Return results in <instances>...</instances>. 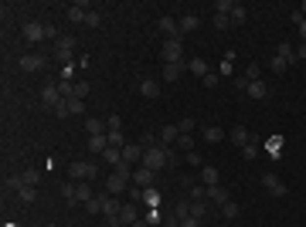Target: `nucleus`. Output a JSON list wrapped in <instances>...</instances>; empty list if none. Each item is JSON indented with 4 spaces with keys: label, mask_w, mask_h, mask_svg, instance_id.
<instances>
[{
    "label": "nucleus",
    "mask_w": 306,
    "mask_h": 227,
    "mask_svg": "<svg viewBox=\"0 0 306 227\" xmlns=\"http://www.w3.org/2000/svg\"><path fill=\"white\" fill-rule=\"evenodd\" d=\"M300 10H306V0H303V7H300Z\"/></svg>",
    "instance_id": "0e129e2a"
},
{
    "label": "nucleus",
    "mask_w": 306,
    "mask_h": 227,
    "mask_svg": "<svg viewBox=\"0 0 306 227\" xmlns=\"http://www.w3.org/2000/svg\"><path fill=\"white\" fill-rule=\"evenodd\" d=\"M262 187H265L272 197H286V183H283V180H279L272 170H269V173H262Z\"/></svg>",
    "instance_id": "6e6552de"
},
{
    "label": "nucleus",
    "mask_w": 306,
    "mask_h": 227,
    "mask_svg": "<svg viewBox=\"0 0 306 227\" xmlns=\"http://www.w3.org/2000/svg\"><path fill=\"white\" fill-rule=\"evenodd\" d=\"M269 68H272L276 75H283V72L289 68V61H286V58H279V55H272V61H269Z\"/></svg>",
    "instance_id": "72a5a7b5"
},
{
    "label": "nucleus",
    "mask_w": 306,
    "mask_h": 227,
    "mask_svg": "<svg viewBox=\"0 0 306 227\" xmlns=\"http://www.w3.org/2000/svg\"><path fill=\"white\" fill-rule=\"evenodd\" d=\"M201 227H204V224H201Z\"/></svg>",
    "instance_id": "774afa93"
},
{
    "label": "nucleus",
    "mask_w": 306,
    "mask_h": 227,
    "mask_svg": "<svg viewBox=\"0 0 306 227\" xmlns=\"http://www.w3.org/2000/svg\"><path fill=\"white\" fill-rule=\"evenodd\" d=\"M191 217L204 221V217H208V204H204V200H191Z\"/></svg>",
    "instance_id": "2f4dec72"
},
{
    "label": "nucleus",
    "mask_w": 306,
    "mask_h": 227,
    "mask_svg": "<svg viewBox=\"0 0 306 227\" xmlns=\"http://www.w3.org/2000/svg\"><path fill=\"white\" fill-rule=\"evenodd\" d=\"M48 227H58V224H48Z\"/></svg>",
    "instance_id": "338daca9"
},
{
    "label": "nucleus",
    "mask_w": 306,
    "mask_h": 227,
    "mask_svg": "<svg viewBox=\"0 0 306 227\" xmlns=\"http://www.w3.org/2000/svg\"><path fill=\"white\" fill-rule=\"evenodd\" d=\"M218 75H221V78L231 75V61H221V65H218Z\"/></svg>",
    "instance_id": "13d9d810"
},
{
    "label": "nucleus",
    "mask_w": 306,
    "mask_h": 227,
    "mask_svg": "<svg viewBox=\"0 0 306 227\" xmlns=\"http://www.w3.org/2000/svg\"><path fill=\"white\" fill-rule=\"evenodd\" d=\"M215 27H218V31L231 27V14H225V10H215Z\"/></svg>",
    "instance_id": "473e14b6"
},
{
    "label": "nucleus",
    "mask_w": 306,
    "mask_h": 227,
    "mask_svg": "<svg viewBox=\"0 0 306 227\" xmlns=\"http://www.w3.org/2000/svg\"><path fill=\"white\" fill-rule=\"evenodd\" d=\"M177 27H180V38H184V34H191V31L201 27V17H197V14H184V17L177 20Z\"/></svg>",
    "instance_id": "ddd939ff"
},
{
    "label": "nucleus",
    "mask_w": 306,
    "mask_h": 227,
    "mask_svg": "<svg viewBox=\"0 0 306 227\" xmlns=\"http://www.w3.org/2000/svg\"><path fill=\"white\" fill-rule=\"evenodd\" d=\"M140 92H143L147 98H156V95H160V85H156L153 78H143V81H140Z\"/></svg>",
    "instance_id": "c85d7f7f"
},
{
    "label": "nucleus",
    "mask_w": 306,
    "mask_h": 227,
    "mask_svg": "<svg viewBox=\"0 0 306 227\" xmlns=\"http://www.w3.org/2000/svg\"><path fill=\"white\" fill-rule=\"evenodd\" d=\"M153 180H156V173H153L150 166H143V163H140V166H133V180H130V183H136V187H143V190H147V187H153Z\"/></svg>",
    "instance_id": "0eeeda50"
},
{
    "label": "nucleus",
    "mask_w": 306,
    "mask_h": 227,
    "mask_svg": "<svg viewBox=\"0 0 306 227\" xmlns=\"http://www.w3.org/2000/svg\"><path fill=\"white\" fill-rule=\"evenodd\" d=\"M177 156H174V146H163V143H150L143 150V166H150L153 173H160L163 166H174Z\"/></svg>",
    "instance_id": "f257e3e1"
},
{
    "label": "nucleus",
    "mask_w": 306,
    "mask_h": 227,
    "mask_svg": "<svg viewBox=\"0 0 306 227\" xmlns=\"http://www.w3.org/2000/svg\"><path fill=\"white\" fill-rule=\"evenodd\" d=\"M221 210H225V217H228V221H235V217H238V204H235V200H225V204H221Z\"/></svg>",
    "instance_id": "79ce46f5"
},
{
    "label": "nucleus",
    "mask_w": 306,
    "mask_h": 227,
    "mask_svg": "<svg viewBox=\"0 0 306 227\" xmlns=\"http://www.w3.org/2000/svg\"><path fill=\"white\" fill-rule=\"evenodd\" d=\"M194 126H197V119H180V122H177L180 136H191V132H194Z\"/></svg>",
    "instance_id": "58836bf2"
},
{
    "label": "nucleus",
    "mask_w": 306,
    "mask_h": 227,
    "mask_svg": "<svg viewBox=\"0 0 306 227\" xmlns=\"http://www.w3.org/2000/svg\"><path fill=\"white\" fill-rule=\"evenodd\" d=\"M85 24H88V27H99V24H102V14H99V10H88V14H85Z\"/></svg>",
    "instance_id": "8fccbe9b"
},
{
    "label": "nucleus",
    "mask_w": 306,
    "mask_h": 227,
    "mask_svg": "<svg viewBox=\"0 0 306 227\" xmlns=\"http://www.w3.org/2000/svg\"><path fill=\"white\" fill-rule=\"evenodd\" d=\"M68 173H72V180H78V183H92L95 173H99V166H95V163H85V159H75V163L68 166Z\"/></svg>",
    "instance_id": "f03ea898"
},
{
    "label": "nucleus",
    "mask_w": 306,
    "mask_h": 227,
    "mask_svg": "<svg viewBox=\"0 0 306 227\" xmlns=\"http://www.w3.org/2000/svg\"><path fill=\"white\" fill-rule=\"evenodd\" d=\"M21 180H24V187H38L41 173H38V170H24V173H21Z\"/></svg>",
    "instance_id": "f704fd0d"
},
{
    "label": "nucleus",
    "mask_w": 306,
    "mask_h": 227,
    "mask_svg": "<svg viewBox=\"0 0 306 227\" xmlns=\"http://www.w3.org/2000/svg\"><path fill=\"white\" fill-rule=\"evenodd\" d=\"M177 150L191 152V150H194V136H180V139H177Z\"/></svg>",
    "instance_id": "603ef678"
},
{
    "label": "nucleus",
    "mask_w": 306,
    "mask_h": 227,
    "mask_svg": "<svg viewBox=\"0 0 306 227\" xmlns=\"http://www.w3.org/2000/svg\"><path fill=\"white\" fill-rule=\"evenodd\" d=\"M24 41H31V44L44 41V24H41V20H27V24H24Z\"/></svg>",
    "instance_id": "9d476101"
},
{
    "label": "nucleus",
    "mask_w": 306,
    "mask_h": 227,
    "mask_svg": "<svg viewBox=\"0 0 306 227\" xmlns=\"http://www.w3.org/2000/svg\"><path fill=\"white\" fill-rule=\"evenodd\" d=\"M55 58L62 65H75V38H58L55 41Z\"/></svg>",
    "instance_id": "7ed1b4c3"
},
{
    "label": "nucleus",
    "mask_w": 306,
    "mask_h": 227,
    "mask_svg": "<svg viewBox=\"0 0 306 227\" xmlns=\"http://www.w3.org/2000/svg\"><path fill=\"white\" fill-rule=\"evenodd\" d=\"M106 150H109L106 136H88V152H106Z\"/></svg>",
    "instance_id": "a878e982"
},
{
    "label": "nucleus",
    "mask_w": 306,
    "mask_h": 227,
    "mask_svg": "<svg viewBox=\"0 0 306 227\" xmlns=\"http://www.w3.org/2000/svg\"><path fill=\"white\" fill-rule=\"evenodd\" d=\"M106 190H109L112 197H119V193H126V190H130V180H123L119 173H112V176L106 180Z\"/></svg>",
    "instance_id": "f8f14e48"
},
{
    "label": "nucleus",
    "mask_w": 306,
    "mask_h": 227,
    "mask_svg": "<svg viewBox=\"0 0 306 227\" xmlns=\"http://www.w3.org/2000/svg\"><path fill=\"white\" fill-rule=\"evenodd\" d=\"M143 150H147V146L126 143V146H123V163H130V166H140V163H143Z\"/></svg>",
    "instance_id": "1a4fd4ad"
},
{
    "label": "nucleus",
    "mask_w": 306,
    "mask_h": 227,
    "mask_svg": "<svg viewBox=\"0 0 306 227\" xmlns=\"http://www.w3.org/2000/svg\"><path fill=\"white\" fill-rule=\"evenodd\" d=\"M187 163H191V166H204V156H201L197 150H191L187 152Z\"/></svg>",
    "instance_id": "5fc2aeb1"
},
{
    "label": "nucleus",
    "mask_w": 306,
    "mask_h": 227,
    "mask_svg": "<svg viewBox=\"0 0 306 227\" xmlns=\"http://www.w3.org/2000/svg\"><path fill=\"white\" fill-rule=\"evenodd\" d=\"M51 112H55V115H58V119H65V115H68V102H58V105H55V109H51Z\"/></svg>",
    "instance_id": "4d7b16f0"
},
{
    "label": "nucleus",
    "mask_w": 306,
    "mask_h": 227,
    "mask_svg": "<svg viewBox=\"0 0 306 227\" xmlns=\"http://www.w3.org/2000/svg\"><path fill=\"white\" fill-rule=\"evenodd\" d=\"M65 102H68V115H82L85 112V102L82 98H65Z\"/></svg>",
    "instance_id": "c9c22d12"
},
{
    "label": "nucleus",
    "mask_w": 306,
    "mask_h": 227,
    "mask_svg": "<svg viewBox=\"0 0 306 227\" xmlns=\"http://www.w3.org/2000/svg\"><path fill=\"white\" fill-rule=\"evenodd\" d=\"M48 38H55V41H58V31H55V24H44V41H48Z\"/></svg>",
    "instance_id": "bf43d9fd"
},
{
    "label": "nucleus",
    "mask_w": 306,
    "mask_h": 227,
    "mask_svg": "<svg viewBox=\"0 0 306 227\" xmlns=\"http://www.w3.org/2000/svg\"><path fill=\"white\" fill-rule=\"evenodd\" d=\"M21 187H24L21 176H7V180H3V190H21Z\"/></svg>",
    "instance_id": "3c124183"
},
{
    "label": "nucleus",
    "mask_w": 306,
    "mask_h": 227,
    "mask_svg": "<svg viewBox=\"0 0 306 227\" xmlns=\"http://www.w3.org/2000/svg\"><path fill=\"white\" fill-rule=\"evenodd\" d=\"M143 204H147L150 210L160 207V190H156V187H147V190H143Z\"/></svg>",
    "instance_id": "5701e85b"
},
{
    "label": "nucleus",
    "mask_w": 306,
    "mask_h": 227,
    "mask_svg": "<svg viewBox=\"0 0 306 227\" xmlns=\"http://www.w3.org/2000/svg\"><path fill=\"white\" fill-rule=\"evenodd\" d=\"M17 197L31 204V200H38V190H34V187H21V190H17Z\"/></svg>",
    "instance_id": "c03bdc74"
},
{
    "label": "nucleus",
    "mask_w": 306,
    "mask_h": 227,
    "mask_svg": "<svg viewBox=\"0 0 306 227\" xmlns=\"http://www.w3.org/2000/svg\"><path fill=\"white\" fill-rule=\"evenodd\" d=\"M265 152L269 156H283V136H269L265 139Z\"/></svg>",
    "instance_id": "bb28decb"
},
{
    "label": "nucleus",
    "mask_w": 306,
    "mask_h": 227,
    "mask_svg": "<svg viewBox=\"0 0 306 227\" xmlns=\"http://www.w3.org/2000/svg\"><path fill=\"white\" fill-rule=\"evenodd\" d=\"M17 65H21V72H41V68L48 65V58H44V55H24Z\"/></svg>",
    "instance_id": "9b49d317"
},
{
    "label": "nucleus",
    "mask_w": 306,
    "mask_h": 227,
    "mask_svg": "<svg viewBox=\"0 0 306 227\" xmlns=\"http://www.w3.org/2000/svg\"><path fill=\"white\" fill-rule=\"evenodd\" d=\"M156 24H160V31H163V34H170V41H180V27H177V20H174V17H160Z\"/></svg>",
    "instance_id": "4468645a"
},
{
    "label": "nucleus",
    "mask_w": 306,
    "mask_h": 227,
    "mask_svg": "<svg viewBox=\"0 0 306 227\" xmlns=\"http://www.w3.org/2000/svg\"><path fill=\"white\" fill-rule=\"evenodd\" d=\"M82 207H85L88 214H102V197H92V200H88V204H82Z\"/></svg>",
    "instance_id": "49530a36"
},
{
    "label": "nucleus",
    "mask_w": 306,
    "mask_h": 227,
    "mask_svg": "<svg viewBox=\"0 0 306 227\" xmlns=\"http://www.w3.org/2000/svg\"><path fill=\"white\" fill-rule=\"evenodd\" d=\"M221 139H225V129H218V126L204 129V143H221Z\"/></svg>",
    "instance_id": "7c9ffc66"
},
{
    "label": "nucleus",
    "mask_w": 306,
    "mask_h": 227,
    "mask_svg": "<svg viewBox=\"0 0 306 227\" xmlns=\"http://www.w3.org/2000/svg\"><path fill=\"white\" fill-rule=\"evenodd\" d=\"M174 217H177V221H184V217H191V204H187V200H180V204L174 207Z\"/></svg>",
    "instance_id": "a19ab883"
},
{
    "label": "nucleus",
    "mask_w": 306,
    "mask_h": 227,
    "mask_svg": "<svg viewBox=\"0 0 306 227\" xmlns=\"http://www.w3.org/2000/svg\"><path fill=\"white\" fill-rule=\"evenodd\" d=\"M296 27H300V38H303V41H306V17H303V20H300V24H296Z\"/></svg>",
    "instance_id": "e2e57ef3"
},
{
    "label": "nucleus",
    "mask_w": 306,
    "mask_h": 227,
    "mask_svg": "<svg viewBox=\"0 0 306 227\" xmlns=\"http://www.w3.org/2000/svg\"><path fill=\"white\" fill-rule=\"evenodd\" d=\"M85 95H88V85H85V81H75V85H72V98H85Z\"/></svg>",
    "instance_id": "09e8293b"
},
{
    "label": "nucleus",
    "mask_w": 306,
    "mask_h": 227,
    "mask_svg": "<svg viewBox=\"0 0 306 227\" xmlns=\"http://www.w3.org/2000/svg\"><path fill=\"white\" fill-rule=\"evenodd\" d=\"M180 227H201V221H197V217H184V221H180Z\"/></svg>",
    "instance_id": "052dcab7"
},
{
    "label": "nucleus",
    "mask_w": 306,
    "mask_h": 227,
    "mask_svg": "<svg viewBox=\"0 0 306 227\" xmlns=\"http://www.w3.org/2000/svg\"><path fill=\"white\" fill-rule=\"evenodd\" d=\"M184 68H187V61H184V65H163V81H177Z\"/></svg>",
    "instance_id": "393cba45"
},
{
    "label": "nucleus",
    "mask_w": 306,
    "mask_h": 227,
    "mask_svg": "<svg viewBox=\"0 0 306 227\" xmlns=\"http://www.w3.org/2000/svg\"><path fill=\"white\" fill-rule=\"evenodd\" d=\"M228 139L235 143V146H241V150H245V146L252 143V136H248V129H245V126H235V129L228 132Z\"/></svg>",
    "instance_id": "2eb2a0df"
},
{
    "label": "nucleus",
    "mask_w": 306,
    "mask_h": 227,
    "mask_svg": "<svg viewBox=\"0 0 306 227\" xmlns=\"http://www.w3.org/2000/svg\"><path fill=\"white\" fill-rule=\"evenodd\" d=\"M245 92H248L252 98H265V95H269V85L259 78V81H248V88H245Z\"/></svg>",
    "instance_id": "aec40b11"
},
{
    "label": "nucleus",
    "mask_w": 306,
    "mask_h": 227,
    "mask_svg": "<svg viewBox=\"0 0 306 227\" xmlns=\"http://www.w3.org/2000/svg\"><path fill=\"white\" fill-rule=\"evenodd\" d=\"M85 14H88L85 3H72V7H68V20H72V24H85Z\"/></svg>",
    "instance_id": "6ab92c4d"
},
{
    "label": "nucleus",
    "mask_w": 306,
    "mask_h": 227,
    "mask_svg": "<svg viewBox=\"0 0 306 227\" xmlns=\"http://www.w3.org/2000/svg\"><path fill=\"white\" fill-rule=\"evenodd\" d=\"M296 58H300V61H306V41L300 44V48H296Z\"/></svg>",
    "instance_id": "680f3d73"
},
{
    "label": "nucleus",
    "mask_w": 306,
    "mask_h": 227,
    "mask_svg": "<svg viewBox=\"0 0 306 227\" xmlns=\"http://www.w3.org/2000/svg\"><path fill=\"white\" fill-rule=\"evenodd\" d=\"M41 102H44V109H55L58 102H65L62 92H58V81H44L41 85Z\"/></svg>",
    "instance_id": "423d86ee"
},
{
    "label": "nucleus",
    "mask_w": 306,
    "mask_h": 227,
    "mask_svg": "<svg viewBox=\"0 0 306 227\" xmlns=\"http://www.w3.org/2000/svg\"><path fill=\"white\" fill-rule=\"evenodd\" d=\"M201 81H204V88H218V85H221V75H218V72H211V75H204Z\"/></svg>",
    "instance_id": "de8ad7c7"
},
{
    "label": "nucleus",
    "mask_w": 306,
    "mask_h": 227,
    "mask_svg": "<svg viewBox=\"0 0 306 227\" xmlns=\"http://www.w3.org/2000/svg\"><path fill=\"white\" fill-rule=\"evenodd\" d=\"M106 129L109 132H123V119L119 115H106Z\"/></svg>",
    "instance_id": "4c0bfd02"
},
{
    "label": "nucleus",
    "mask_w": 306,
    "mask_h": 227,
    "mask_svg": "<svg viewBox=\"0 0 306 227\" xmlns=\"http://www.w3.org/2000/svg\"><path fill=\"white\" fill-rule=\"evenodd\" d=\"M245 78H248V81H259V78H262V68H259V65H248V68H245Z\"/></svg>",
    "instance_id": "864d4df0"
},
{
    "label": "nucleus",
    "mask_w": 306,
    "mask_h": 227,
    "mask_svg": "<svg viewBox=\"0 0 306 227\" xmlns=\"http://www.w3.org/2000/svg\"><path fill=\"white\" fill-rule=\"evenodd\" d=\"M136 204H123V214H119V224H136Z\"/></svg>",
    "instance_id": "4be33fe9"
},
{
    "label": "nucleus",
    "mask_w": 306,
    "mask_h": 227,
    "mask_svg": "<svg viewBox=\"0 0 306 227\" xmlns=\"http://www.w3.org/2000/svg\"><path fill=\"white\" fill-rule=\"evenodd\" d=\"M241 156H245V159H255V156H259V146H255V139H252V143L241 150Z\"/></svg>",
    "instance_id": "6e6d98bb"
},
{
    "label": "nucleus",
    "mask_w": 306,
    "mask_h": 227,
    "mask_svg": "<svg viewBox=\"0 0 306 227\" xmlns=\"http://www.w3.org/2000/svg\"><path fill=\"white\" fill-rule=\"evenodd\" d=\"M163 61L167 65H184V48H180V41H163Z\"/></svg>",
    "instance_id": "39448f33"
},
{
    "label": "nucleus",
    "mask_w": 306,
    "mask_h": 227,
    "mask_svg": "<svg viewBox=\"0 0 306 227\" xmlns=\"http://www.w3.org/2000/svg\"><path fill=\"white\" fill-rule=\"evenodd\" d=\"M106 139H109V146H119V150L126 146V136L123 132H106Z\"/></svg>",
    "instance_id": "37998d69"
},
{
    "label": "nucleus",
    "mask_w": 306,
    "mask_h": 227,
    "mask_svg": "<svg viewBox=\"0 0 306 227\" xmlns=\"http://www.w3.org/2000/svg\"><path fill=\"white\" fill-rule=\"evenodd\" d=\"M191 200H208V187L204 183H194L191 187Z\"/></svg>",
    "instance_id": "ea45409f"
},
{
    "label": "nucleus",
    "mask_w": 306,
    "mask_h": 227,
    "mask_svg": "<svg viewBox=\"0 0 306 227\" xmlns=\"http://www.w3.org/2000/svg\"><path fill=\"white\" fill-rule=\"evenodd\" d=\"M95 193H92V187L88 183H75V204H88Z\"/></svg>",
    "instance_id": "412c9836"
},
{
    "label": "nucleus",
    "mask_w": 306,
    "mask_h": 227,
    "mask_svg": "<svg viewBox=\"0 0 306 227\" xmlns=\"http://www.w3.org/2000/svg\"><path fill=\"white\" fill-rule=\"evenodd\" d=\"M119 227H133V224H119Z\"/></svg>",
    "instance_id": "69168bd1"
},
{
    "label": "nucleus",
    "mask_w": 306,
    "mask_h": 227,
    "mask_svg": "<svg viewBox=\"0 0 306 227\" xmlns=\"http://www.w3.org/2000/svg\"><path fill=\"white\" fill-rule=\"evenodd\" d=\"M62 200L75 204V183H62Z\"/></svg>",
    "instance_id": "a18cd8bd"
},
{
    "label": "nucleus",
    "mask_w": 306,
    "mask_h": 227,
    "mask_svg": "<svg viewBox=\"0 0 306 227\" xmlns=\"http://www.w3.org/2000/svg\"><path fill=\"white\" fill-rule=\"evenodd\" d=\"M208 200H218V204H225V200H231L228 190L221 187V183H215V187H208Z\"/></svg>",
    "instance_id": "b1692460"
},
{
    "label": "nucleus",
    "mask_w": 306,
    "mask_h": 227,
    "mask_svg": "<svg viewBox=\"0 0 306 227\" xmlns=\"http://www.w3.org/2000/svg\"><path fill=\"white\" fill-rule=\"evenodd\" d=\"M187 72H194L197 78H204V75H211V65H208L204 58H191V61H187Z\"/></svg>",
    "instance_id": "f3484780"
},
{
    "label": "nucleus",
    "mask_w": 306,
    "mask_h": 227,
    "mask_svg": "<svg viewBox=\"0 0 306 227\" xmlns=\"http://www.w3.org/2000/svg\"><path fill=\"white\" fill-rule=\"evenodd\" d=\"M85 132L88 136H106L109 129H106V119H85Z\"/></svg>",
    "instance_id": "a211bd4d"
},
{
    "label": "nucleus",
    "mask_w": 306,
    "mask_h": 227,
    "mask_svg": "<svg viewBox=\"0 0 306 227\" xmlns=\"http://www.w3.org/2000/svg\"><path fill=\"white\" fill-rule=\"evenodd\" d=\"M102 214L109 217V227H119V214H123V204H119V197H112V193H102Z\"/></svg>",
    "instance_id": "20e7f679"
},
{
    "label": "nucleus",
    "mask_w": 306,
    "mask_h": 227,
    "mask_svg": "<svg viewBox=\"0 0 306 227\" xmlns=\"http://www.w3.org/2000/svg\"><path fill=\"white\" fill-rule=\"evenodd\" d=\"M201 183H204V187H215V183H218V170H215V166H201Z\"/></svg>",
    "instance_id": "c756f323"
},
{
    "label": "nucleus",
    "mask_w": 306,
    "mask_h": 227,
    "mask_svg": "<svg viewBox=\"0 0 306 227\" xmlns=\"http://www.w3.org/2000/svg\"><path fill=\"white\" fill-rule=\"evenodd\" d=\"M245 17H248V10H245L241 3H235V7H231V24H241Z\"/></svg>",
    "instance_id": "e433bc0d"
},
{
    "label": "nucleus",
    "mask_w": 306,
    "mask_h": 227,
    "mask_svg": "<svg viewBox=\"0 0 306 227\" xmlns=\"http://www.w3.org/2000/svg\"><path fill=\"white\" fill-rule=\"evenodd\" d=\"M177 139H180V129L177 126H163L160 129V143L163 146H177Z\"/></svg>",
    "instance_id": "dca6fc26"
},
{
    "label": "nucleus",
    "mask_w": 306,
    "mask_h": 227,
    "mask_svg": "<svg viewBox=\"0 0 306 227\" xmlns=\"http://www.w3.org/2000/svg\"><path fill=\"white\" fill-rule=\"evenodd\" d=\"M102 159H106L109 166H119V163H123V150H119V146H109V150L102 152Z\"/></svg>",
    "instance_id": "cd10ccee"
}]
</instances>
